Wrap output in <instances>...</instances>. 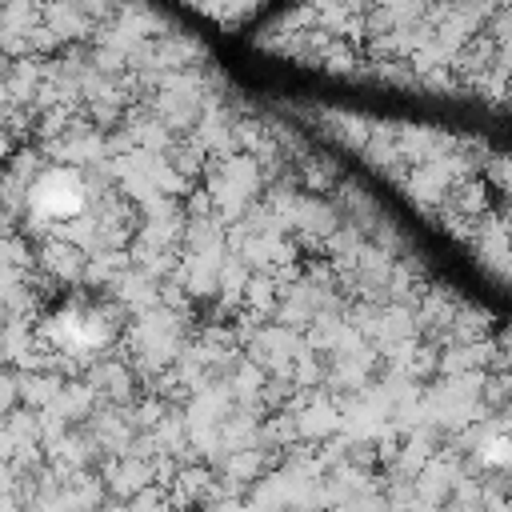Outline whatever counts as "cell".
<instances>
[{"label":"cell","instance_id":"6da1fadb","mask_svg":"<svg viewBox=\"0 0 512 512\" xmlns=\"http://www.w3.org/2000/svg\"><path fill=\"white\" fill-rule=\"evenodd\" d=\"M28 204H32V212H40L48 220H68L84 208V180L72 168H48L44 176L32 180Z\"/></svg>","mask_w":512,"mask_h":512}]
</instances>
